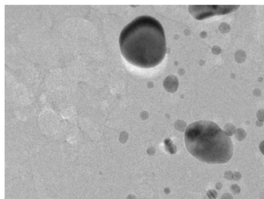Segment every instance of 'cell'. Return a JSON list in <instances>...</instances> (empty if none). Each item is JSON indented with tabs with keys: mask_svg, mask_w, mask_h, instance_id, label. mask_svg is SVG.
Masks as SVG:
<instances>
[{
	"mask_svg": "<svg viewBox=\"0 0 264 199\" xmlns=\"http://www.w3.org/2000/svg\"><path fill=\"white\" fill-rule=\"evenodd\" d=\"M120 49L126 61L141 68H153L167 51L164 29L159 21L142 15L126 25L120 35Z\"/></svg>",
	"mask_w": 264,
	"mask_h": 199,
	"instance_id": "cell-1",
	"label": "cell"
},
{
	"mask_svg": "<svg viewBox=\"0 0 264 199\" xmlns=\"http://www.w3.org/2000/svg\"><path fill=\"white\" fill-rule=\"evenodd\" d=\"M185 142L188 151L201 162L208 163H225L233 152L231 139L215 123L200 121L186 128Z\"/></svg>",
	"mask_w": 264,
	"mask_h": 199,
	"instance_id": "cell-2",
	"label": "cell"
}]
</instances>
